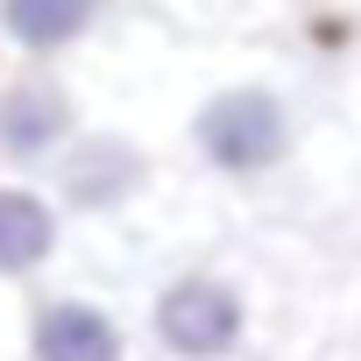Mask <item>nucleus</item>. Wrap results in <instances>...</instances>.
Returning <instances> with one entry per match:
<instances>
[{
  "instance_id": "nucleus-1",
  "label": "nucleus",
  "mask_w": 361,
  "mask_h": 361,
  "mask_svg": "<svg viewBox=\"0 0 361 361\" xmlns=\"http://www.w3.org/2000/svg\"><path fill=\"white\" fill-rule=\"evenodd\" d=\"M177 142H185V163L199 177H213V185L269 192L305 149V121L276 78H220L192 99Z\"/></svg>"
},
{
  "instance_id": "nucleus-2",
  "label": "nucleus",
  "mask_w": 361,
  "mask_h": 361,
  "mask_svg": "<svg viewBox=\"0 0 361 361\" xmlns=\"http://www.w3.org/2000/svg\"><path fill=\"white\" fill-rule=\"evenodd\" d=\"M142 340L156 361H248L255 290L220 262H177L142 298Z\"/></svg>"
},
{
  "instance_id": "nucleus-3",
  "label": "nucleus",
  "mask_w": 361,
  "mask_h": 361,
  "mask_svg": "<svg viewBox=\"0 0 361 361\" xmlns=\"http://www.w3.org/2000/svg\"><path fill=\"white\" fill-rule=\"evenodd\" d=\"M43 185L64 206L71 227H85V220H128L156 192V156H149L142 135H128L114 121H85L64 142V156L43 170Z\"/></svg>"
},
{
  "instance_id": "nucleus-4",
  "label": "nucleus",
  "mask_w": 361,
  "mask_h": 361,
  "mask_svg": "<svg viewBox=\"0 0 361 361\" xmlns=\"http://www.w3.org/2000/svg\"><path fill=\"white\" fill-rule=\"evenodd\" d=\"M85 121L92 114L64 64H0V170L8 177H43Z\"/></svg>"
},
{
  "instance_id": "nucleus-5",
  "label": "nucleus",
  "mask_w": 361,
  "mask_h": 361,
  "mask_svg": "<svg viewBox=\"0 0 361 361\" xmlns=\"http://www.w3.org/2000/svg\"><path fill=\"white\" fill-rule=\"evenodd\" d=\"M22 361H135V326L106 290L36 283L22 305Z\"/></svg>"
},
{
  "instance_id": "nucleus-6",
  "label": "nucleus",
  "mask_w": 361,
  "mask_h": 361,
  "mask_svg": "<svg viewBox=\"0 0 361 361\" xmlns=\"http://www.w3.org/2000/svg\"><path fill=\"white\" fill-rule=\"evenodd\" d=\"M64 241H71V220L50 199V185L0 170V290L50 283L57 262H64Z\"/></svg>"
},
{
  "instance_id": "nucleus-7",
  "label": "nucleus",
  "mask_w": 361,
  "mask_h": 361,
  "mask_svg": "<svg viewBox=\"0 0 361 361\" xmlns=\"http://www.w3.org/2000/svg\"><path fill=\"white\" fill-rule=\"evenodd\" d=\"M114 15L121 0H0V64H71Z\"/></svg>"
}]
</instances>
